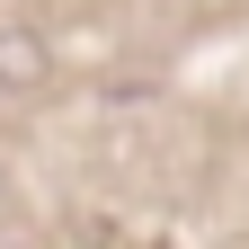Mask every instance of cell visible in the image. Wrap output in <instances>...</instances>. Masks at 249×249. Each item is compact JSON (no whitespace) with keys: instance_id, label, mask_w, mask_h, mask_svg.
<instances>
[{"instance_id":"6da1fadb","label":"cell","mask_w":249,"mask_h":249,"mask_svg":"<svg viewBox=\"0 0 249 249\" xmlns=\"http://www.w3.org/2000/svg\"><path fill=\"white\" fill-rule=\"evenodd\" d=\"M45 71H53L45 36H27V27H0V89H36Z\"/></svg>"}]
</instances>
